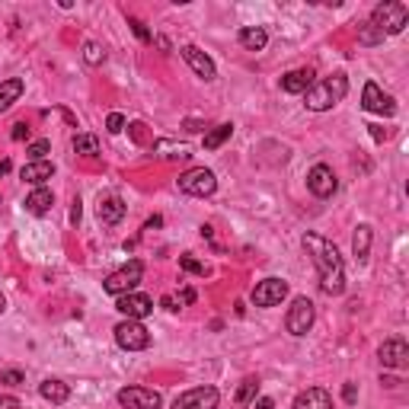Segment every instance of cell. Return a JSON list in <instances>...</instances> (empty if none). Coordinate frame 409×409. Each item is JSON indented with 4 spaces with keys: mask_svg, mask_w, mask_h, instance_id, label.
I'll use <instances>...</instances> for the list:
<instances>
[{
    "mask_svg": "<svg viewBox=\"0 0 409 409\" xmlns=\"http://www.w3.org/2000/svg\"><path fill=\"white\" fill-rule=\"evenodd\" d=\"M301 243H304V250H307V256L314 259L316 272H320V288L333 297L342 295L345 291V262H342V256H339L336 243H330V240L320 237V234H304Z\"/></svg>",
    "mask_w": 409,
    "mask_h": 409,
    "instance_id": "1",
    "label": "cell"
},
{
    "mask_svg": "<svg viewBox=\"0 0 409 409\" xmlns=\"http://www.w3.org/2000/svg\"><path fill=\"white\" fill-rule=\"evenodd\" d=\"M345 93H349V77H345V74H333L330 80L314 83L304 96H307V109H314V112H326V109H333L336 102H342Z\"/></svg>",
    "mask_w": 409,
    "mask_h": 409,
    "instance_id": "2",
    "label": "cell"
},
{
    "mask_svg": "<svg viewBox=\"0 0 409 409\" xmlns=\"http://www.w3.org/2000/svg\"><path fill=\"white\" fill-rule=\"evenodd\" d=\"M406 22H409V7L406 4H403V0H384V4L374 7L368 26H374L384 39H387V36H400L403 29H406Z\"/></svg>",
    "mask_w": 409,
    "mask_h": 409,
    "instance_id": "3",
    "label": "cell"
},
{
    "mask_svg": "<svg viewBox=\"0 0 409 409\" xmlns=\"http://www.w3.org/2000/svg\"><path fill=\"white\" fill-rule=\"evenodd\" d=\"M141 275H144V262L141 259H131L128 266L115 269L112 275H106V281H102V288H106L109 295L122 297V295H131L138 285H141Z\"/></svg>",
    "mask_w": 409,
    "mask_h": 409,
    "instance_id": "4",
    "label": "cell"
},
{
    "mask_svg": "<svg viewBox=\"0 0 409 409\" xmlns=\"http://www.w3.org/2000/svg\"><path fill=\"white\" fill-rule=\"evenodd\" d=\"M112 333H115L119 349H125V352H144L151 345V333H147V326L141 320H122Z\"/></svg>",
    "mask_w": 409,
    "mask_h": 409,
    "instance_id": "5",
    "label": "cell"
},
{
    "mask_svg": "<svg viewBox=\"0 0 409 409\" xmlns=\"http://www.w3.org/2000/svg\"><path fill=\"white\" fill-rule=\"evenodd\" d=\"M217 189V180L215 173L205 170V166H192V170H186L180 176V192L186 195H195V199H205V195H215Z\"/></svg>",
    "mask_w": 409,
    "mask_h": 409,
    "instance_id": "6",
    "label": "cell"
},
{
    "mask_svg": "<svg viewBox=\"0 0 409 409\" xmlns=\"http://www.w3.org/2000/svg\"><path fill=\"white\" fill-rule=\"evenodd\" d=\"M316 320V310H314V301H307V297H295V304H291V310H288L285 316V326L291 336H307L310 326H314Z\"/></svg>",
    "mask_w": 409,
    "mask_h": 409,
    "instance_id": "7",
    "label": "cell"
},
{
    "mask_svg": "<svg viewBox=\"0 0 409 409\" xmlns=\"http://www.w3.org/2000/svg\"><path fill=\"white\" fill-rule=\"evenodd\" d=\"M115 400H119L122 409H160L163 396L151 387H122Z\"/></svg>",
    "mask_w": 409,
    "mask_h": 409,
    "instance_id": "8",
    "label": "cell"
},
{
    "mask_svg": "<svg viewBox=\"0 0 409 409\" xmlns=\"http://www.w3.org/2000/svg\"><path fill=\"white\" fill-rule=\"evenodd\" d=\"M253 304L256 307H279L281 301L288 297V281L285 279H266L259 281L256 288H253Z\"/></svg>",
    "mask_w": 409,
    "mask_h": 409,
    "instance_id": "9",
    "label": "cell"
},
{
    "mask_svg": "<svg viewBox=\"0 0 409 409\" xmlns=\"http://www.w3.org/2000/svg\"><path fill=\"white\" fill-rule=\"evenodd\" d=\"M217 387H192L173 400V409H217Z\"/></svg>",
    "mask_w": 409,
    "mask_h": 409,
    "instance_id": "10",
    "label": "cell"
},
{
    "mask_svg": "<svg viewBox=\"0 0 409 409\" xmlns=\"http://www.w3.org/2000/svg\"><path fill=\"white\" fill-rule=\"evenodd\" d=\"M361 106L368 109V112H374V115H396V102H394V96H387L381 90V86L374 83V80H368L365 83V93H361Z\"/></svg>",
    "mask_w": 409,
    "mask_h": 409,
    "instance_id": "11",
    "label": "cell"
},
{
    "mask_svg": "<svg viewBox=\"0 0 409 409\" xmlns=\"http://www.w3.org/2000/svg\"><path fill=\"white\" fill-rule=\"evenodd\" d=\"M377 355H381V365L384 368H396V371L409 368V345H406V339H403V336L387 339V342L377 349Z\"/></svg>",
    "mask_w": 409,
    "mask_h": 409,
    "instance_id": "12",
    "label": "cell"
},
{
    "mask_svg": "<svg viewBox=\"0 0 409 409\" xmlns=\"http://www.w3.org/2000/svg\"><path fill=\"white\" fill-rule=\"evenodd\" d=\"M336 186H339L336 173H333L326 163H316L314 170L307 173V189L316 195V199H330V195L336 192Z\"/></svg>",
    "mask_w": 409,
    "mask_h": 409,
    "instance_id": "13",
    "label": "cell"
},
{
    "mask_svg": "<svg viewBox=\"0 0 409 409\" xmlns=\"http://www.w3.org/2000/svg\"><path fill=\"white\" fill-rule=\"evenodd\" d=\"M115 307H119V314H125V320H144L154 314V301L147 295H138V291L122 295L115 301Z\"/></svg>",
    "mask_w": 409,
    "mask_h": 409,
    "instance_id": "14",
    "label": "cell"
},
{
    "mask_svg": "<svg viewBox=\"0 0 409 409\" xmlns=\"http://www.w3.org/2000/svg\"><path fill=\"white\" fill-rule=\"evenodd\" d=\"M180 51H182V58H186V65L192 67V71L199 74V77H205V80H215V77H217L215 61H211V58L205 55L201 48H195V45H182Z\"/></svg>",
    "mask_w": 409,
    "mask_h": 409,
    "instance_id": "15",
    "label": "cell"
},
{
    "mask_svg": "<svg viewBox=\"0 0 409 409\" xmlns=\"http://www.w3.org/2000/svg\"><path fill=\"white\" fill-rule=\"evenodd\" d=\"M314 67H297V71H288L281 77V90L285 93H307L310 86H314Z\"/></svg>",
    "mask_w": 409,
    "mask_h": 409,
    "instance_id": "16",
    "label": "cell"
},
{
    "mask_svg": "<svg viewBox=\"0 0 409 409\" xmlns=\"http://www.w3.org/2000/svg\"><path fill=\"white\" fill-rule=\"evenodd\" d=\"M295 409H333V396L323 387H307L295 396Z\"/></svg>",
    "mask_w": 409,
    "mask_h": 409,
    "instance_id": "17",
    "label": "cell"
},
{
    "mask_svg": "<svg viewBox=\"0 0 409 409\" xmlns=\"http://www.w3.org/2000/svg\"><path fill=\"white\" fill-rule=\"evenodd\" d=\"M51 176H55V163H51V160H29V163L20 170V180L32 182V186H42V182L51 180Z\"/></svg>",
    "mask_w": 409,
    "mask_h": 409,
    "instance_id": "18",
    "label": "cell"
},
{
    "mask_svg": "<svg viewBox=\"0 0 409 409\" xmlns=\"http://www.w3.org/2000/svg\"><path fill=\"white\" fill-rule=\"evenodd\" d=\"M125 201L119 199V195H106V199H100V205H96V215H100L102 224H119L125 217Z\"/></svg>",
    "mask_w": 409,
    "mask_h": 409,
    "instance_id": "19",
    "label": "cell"
},
{
    "mask_svg": "<svg viewBox=\"0 0 409 409\" xmlns=\"http://www.w3.org/2000/svg\"><path fill=\"white\" fill-rule=\"evenodd\" d=\"M39 394H42V400L61 406V403H67V396H71V387H67L65 381H58V377H48V381L39 384Z\"/></svg>",
    "mask_w": 409,
    "mask_h": 409,
    "instance_id": "20",
    "label": "cell"
},
{
    "mask_svg": "<svg viewBox=\"0 0 409 409\" xmlns=\"http://www.w3.org/2000/svg\"><path fill=\"white\" fill-rule=\"evenodd\" d=\"M22 90H26V83H22L20 77H10V80H0V112H7L13 102H20Z\"/></svg>",
    "mask_w": 409,
    "mask_h": 409,
    "instance_id": "21",
    "label": "cell"
},
{
    "mask_svg": "<svg viewBox=\"0 0 409 409\" xmlns=\"http://www.w3.org/2000/svg\"><path fill=\"white\" fill-rule=\"evenodd\" d=\"M237 39H240V45H243L246 51H262L266 48V42H269V32L262 26H243Z\"/></svg>",
    "mask_w": 409,
    "mask_h": 409,
    "instance_id": "22",
    "label": "cell"
},
{
    "mask_svg": "<svg viewBox=\"0 0 409 409\" xmlns=\"http://www.w3.org/2000/svg\"><path fill=\"white\" fill-rule=\"evenodd\" d=\"M51 205H55V195H51V189H45V186H39L36 192L26 199V211H29V215H48Z\"/></svg>",
    "mask_w": 409,
    "mask_h": 409,
    "instance_id": "23",
    "label": "cell"
},
{
    "mask_svg": "<svg viewBox=\"0 0 409 409\" xmlns=\"http://www.w3.org/2000/svg\"><path fill=\"white\" fill-rule=\"evenodd\" d=\"M230 135H234V125H230V122L215 125L211 131H205V151H217V147H221Z\"/></svg>",
    "mask_w": 409,
    "mask_h": 409,
    "instance_id": "24",
    "label": "cell"
},
{
    "mask_svg": "<svg viewBox=\"0 0 409 409\" xmlns=\"http://www.w3.org/2000/svg\"><path fill=\"white\" fill-rule=\"evenodd\" d=\"M352 250H355V256H358L361 262H365V259H368V253H371V227H368V224H361V227H355Z\"/></svg>",
    "mask_w": 409,
    "mask_h": 409,
    "instance_id": "25",
    "label": "cell"
},
{
    "mask_svg": "<svg viewBox=\"0 0 409 409\" xmlns=\"http://www.w3.org/2000/svg\"><path fill=\"white\" fill-rule=\"evenodd\" d=\"M256 394H259V381H256V377H246V381L240 384V390H237V396H234V403L243 409V406H250V403L256 400Z\"/></svg>",
    "mask_w": 409,
    "mask_h": 409,
    "instance_id": "26",
    "label": "cell"
},
{
    "mask_svg": "<svg viewBox=\"0 0 409 409\" xmlns=\"http://www.w3.org/2000/svg\"><path fill=\"white\" fill-rule=\"evenodd\" d=\"M74 151L83 154V157H96V154H100V138L96 135H77L74 138Z\"/></svg>",
    "mask_w": 409,
    "mask_h": 409,
    "instance_id": "27",
    "label": "cell"
},
{
    "mask_svg": "<svg viewBox=\"0 0 409 409\" xmlns=\"http://www.w3.org/2000/svg\"><path fill=\"white\" fill-rule=\"evenodd\" d=\"M154 151H170V154H166V157H180V160L192 157L186 144H170V141H157V144H154Z\"/></svg>",
    "mask_w": 409,
    "mask_h": 409,
    "instance_id": "28",
    "label": "cell"
},
{
    "mask_svg": "<svg viewBox=\"0 0 409 409\" xmlns=\"http://www.w3.org/2000/svg\"><path fill=\"white\" fill-rule=\"evenodd\" d=\"M51 151V141L48 138H39V141H32L26 147V154H29V160H45V154Z\"/></svg>",
    "mask_w": 409,
    "mask_h": 409,
    "instance_id": "29",
    "label": "cell"
},
{
    "mask_svg": "<svg viewBox=\"0 0 409 409\" xmlns=\"http://www.w3.org/2000/svg\"><path fill=\"white\" fill-rule=\"evenodd\" d=\"M180 266L186 269V272H192V275H205V272H208V266H205V262H199L195 256H189V253H186V256H180Z\"/></svg>",
    "mask_w": 409,
    "mask_h": 409,
    "instance_id": "30",
    "label": "cell"
},
{
    "mask_svg": "<svg viewBox=\"0 0 409 409\" xmlns=\"http://www.w3.org/2000/svg\"><path fill=\"white\" fill-rule=\"evenodd\" d=\"M106 131H109V135H122V131H125V115L122 112H109Z\"/></svg>",
    "mask_w": 409,
    "mask_h": 409,
    "instance_id": "31",
    "label": "cell"
},
{
    "mask_svg": "<svg viewBox=\"0 0 409 409\" xmlns=\"http://www.w3.org/2000/svg\"><path fill=\"white\" fill-rule=\"evenodd\" d=\"M0 384H7V387H20V384H26V374L16 371V368H10V371L0 374Z\"/></svg>",
    "mask_w": 409,
    "mask_h": 409,
    "instance_id": "32",
    "label": "cell"
},
{
    "mask_svg": "<svg viewBox=\"0 0 409 409\" xmlns=\"http://www.w3.org/2000/svg\"><path fill=\"white\" fill-rule=\"evenodd\" d=\"M83 58H86V65H100V61H102V48L96 42H86L83 45Z\"/></svg>",
    "mask_w": 409,
    "mask_h": 409,
    "instance_id": "33",
    "label": "cell"
},
{
    "mask_svg": "<svg viewBox=\"0 0 409 409\" xmlns=\"http://www.w3.org/2000/svg\"><path fill=\"white\" fill-rule=\"evenodd\" d=\"M128 26H131V32H135V36L141 39V42H151V29L144 26L141 20H128Z\"/></svg>",
    "mask_w": 409,
    "mask_h": 409,
    "instance_id": "34",
    "label": "cell"
},
{
    "mask_svg": "<svg viewBox=\"0 0 409 409\" xmlns=\"http://www.w3.org/2000/svg\"><path fill=\"white\" fill-rule=\"evenodd\" d=\"M10 138H13V141H26L29 138V125H13V131H10Z\"/></svg>",
    "mask_w": 409,
    "mask_h": 409,
    "instance_id": "35",
    "label": "cell"
},
{
    "mask_svg": "<svg viewBox=\"0 0 409 409\" xmlns=\"http://www.w3.org/2000/svg\"><path fill=\"white\" fill-rule=\"evenodd\" d=\"M80 217H83V208H80V199H74V205H71V224L74 227L80 224Z\"/></svg>",
    "mask_w": 409,
    "mask_h": 409,
    "instance_id": "36",
    "label": "cell"
},
{
    "mask_svg": "<svg viewBox=\"0 0 409 409\" xmlns=\"http://www.w3.org/2000/svg\"><path fill=\"white\" fill-rule=\"evenodd\" d=\"M368 128H371V138H374V141H387V138H390V131H384L381 125H368Z\"/></svg>",
    "mask_w": 409,
    "mask_h": 409,
    "instance_id": "37",
    "label": "cell"
},
{
    "mask_svg": "<svg viewBox=\"0 0 409 409\" xmlns=\"http://www.w3.org/2000/svg\"><path fill=\"white\" fill-rule=\"evenodd\" d=\"M0 409H20V400L16 396H0Z\"/></svg>",
    "mask_w": 409,
    "mask_h": 409,
    "instance_id": "38",
    "label": "cell"
},
{
    "mask_svg": "<svg viewBox=\"0 0 409 409\" xmlns=\"http://www.w3.org/2000/svg\"><path fill=\"white\" fill-rule=\"evenodd\" d=\"M253 409H275V403L269 396H259V400H253Z\"/></svg>",
    "mask_w": 409,
    "mask_h": 409,
    "instance_id": "39",
    "label": "cell"
},
{
    "mask_svg": "<svg viewBox=\"0 0 409 409\" xmlns=\"http://www.w3.org/2000/svg\"><path fill=\"white\" fill-rule=\"evenodd\" d=\"M342 396H345V403H355V384H345Z\"/></svg>",
    "mask_w": 409,
    "mask_h": 409,
    "instance_id": "40",
    "label": "cell"
},
{
    "mask_svg": "<svg viewBox=\"0 0 409 409\" xmlns=\"http://www.w3.org/2000/svg\"><path fill=\"white\" fill-rule=\"evenodd\" d=\"M195 301V291L192 288H186V291H182V304H192Z\"/></svg>",
    "mask_w": 409,
    "mask_h": 409,
    "instance_id": "41",
    "label": "cell"
},
{
    "mask_svg": "<svg viewBox=\"0 0 409 409\" xmlns=\"http://www.w3.org/2000/svg\"><path fill=\"white\" fill-rule=\"evenodd\" d=\"M7 170H10V160H0V176H4Z\"/></svg>",
    "mask_w": 409,
    "mask_h": 409,
    "instance_id": "42",
    "label": "cell"
},
{
    "mask_svg": "<svg viewBox=\"0 0 409 409\" xmlns=\"http://www.w3.org/2000/svg\"><path fill=\"white\" fill-rule=\"evenodd\" d=\"M4 310H7V297L0 295V314H4Z\"/></svg>",
    "mask_w": 409,
    "mask_h": 409,
    "instance_id": "43",
    "label": "cell"
}]
</instances>
